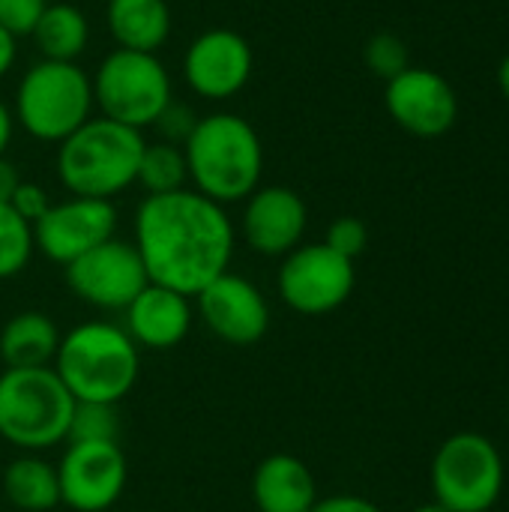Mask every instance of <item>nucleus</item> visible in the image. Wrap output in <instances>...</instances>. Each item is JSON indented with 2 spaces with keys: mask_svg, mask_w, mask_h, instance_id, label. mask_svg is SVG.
<instances>
[{
  "mask_svg": "<svg viewBox=\"0 0 509 512\" xmlns=\"http://www.w3.org/2000/svg\"><path fill=\"white\" fill-rule=\"evenodd\" d=\"M144 135L108 117H90L57 144V177L69 195L111 201L135 186Z\"/></svg>",
  "mask_w": 509,
  "mask_h": 512,
  "instance_id": "4",
  "label": "nucleus"
},
{
  "mask_svg": "<svg viewBox=\"0 0 509 512\" xmlns=\"http://www.w3.org/2000/svg\"><path fill=\"white\" fill-rule=\"evenodd\" d=\"M195 303L204 327L234 348L258 345L270 330V306L261 288L231 270L201 288Z\"/></svg>",
  "mask_w": 509,
  "mask_h": 512,
  "instance_id": "15",
  "label": "nucleus"
},
{
  "mask_svg": "<svg viewBox=\"0 0 509 512\" xmlns=\"http://www.w3.org/2000/svg\"><path fill=\"white\" fill-rule=\"evenodd\" d=\"M18 186H21L18 168H15L6 156H0V204H9Z\"/></svg>",
  "mask_w": 509,
  "mask_h": 512,
  "instance_id": "32",
  "label": "nucleus"
},
{
  "mask_svg": "<svg viewBox=\"0 0 509 512\" xmlns=\"http://www.w3.org/2000/svg\"><path fill=\"white\" fill-rule=\"evenodd\" d=\"M135 183L147 192V195H168L177 189H186L189 183V168H186V156L180 144H168V141H153L144 144L141 162H138V177Z\"/></svg>",
  "mask_w": 509,
  "mask_h": 512,
  "instance_id": "23",
  "label": "nucleus"
},
{
  "mask_svg": "<svg viewBox=\"0 0 509 512\" xmlns=\"http://www.w3.org/2000/svg\"><path fill=\"white\" fill-rule=\"evenodd\" d=\"M75 399L51 366L3 369L0 375V438L24 453L57 447L69 435Z\"/></svg>",
  "mask_w": 509,
  "mask_h": 512,
  "instance_id": "6",
  "label": "nucleus"
},
{
  "mask_svg": "<svg viewBox=\"0 0 509 512\" xmlns=\"http://www.w3.org/2000/svg\"><path fill=\"white\" fill-rule=\"evenodd\" d=\"M3 495L21 512H48L60 504L57 465L24 453L3 471Z\"/></svg>",
  "mask_w": 509,
  "mask_h": 512,
  "instance_id": "22",
  "label": "nucleus"
},
{
  "mask_svg": "<svg viewBox=\"0 0 509 512\" xmlns=\"http://www.w3.org/2000/svg\"><path fill=\"white\" fill-rule=\"evenodd\" d=\"M324 243L333 252H339L342 258L357 261L366 252V246H369V231H366L363 219H357V216H339V219L330 222Z\"/></svg>",
  "mask_w": 509,
  "mask_h": 512,
  "instance_id": "27",
  "label": "nucleus"
},
{
  "mask_svg": "<svg viewBox=\"0 0 509 512\" xmlns=\"http://www.w3.org/2000/svg\"><path fill=\"white\" fill-rule=\"evenodd\" d=\"M93 108V81L78 63L39 60L15 87L12 117L30 138L60 144L93 117Z\"/></svg>",
  "mask_w": 509,
  "mask_h": 512,
  "instance_id": "5",
  "label": "nucleus"
},
{
  "mask_svg": "<svg viewBox=\"0 0 509 512\" xmlns=\"http://www.w3.org/2000/svg\"><path fill=\"white\" fill-rule=\"evenodd\" d=\"M63 270L69 291L87 306L105 312H123L150 282L135 243L117 237L99 243Z\"/></svg>",
  "mask_w": 509,
  "mask_h": 512,
  "instance_id": "10",
  "label": "nucleus"
},
{
  "mask_svg": "<svg viewBox=\"0 0 509 512\" xmlns=\"http://www.w3.org/2000/svg\"><path fill=\"white\" fill-rule=\"evenodd\" d=\"M93 81V105L102 117L129 129H150L174 99L171 75L159 54L114 48L99 63Z\"/></svg>",
  "mask_w": 509,
  "mask_h": 512,
  "instance_id": "7",
  "label": "nucleus"
},
{
  "mask_svg": "<svg viewBox=\"0 0 509 512\" xmlns=\"http://www.w3.org/2000/svg\"><path fill=\"white\" fill-rule=\"evenodd\" d=\"M309 512H381L372 501L360 498V495H330V498H318L315 507Z\"/></svg>",
  "mask_w": 509,
  "mask_h": 512,
  "instance_id": "31",
  "label": "nucleus"
},
{
  "mask_svg": "<svg viewBox=\"0 0 509 512\" xmlns=\"http://www.w3.org/2000/svg\"><path fill=\"white\" fill-rule=\"evenodd\" d=\"M126 456L114 441L69 444L57 462L60 504L75 512L111 510L126 489Z\"/></svg>",
  "mask_w": 509,
  "mask_h": 512,
  "instance_id": "11",
  "label": "nucleus"
},
{
  "mask_svg": "<svg viewBox=\"0 0 509 512\" xmlns=\"http://www.w3.org/2000/svg\"><path fill=\"white\" fill-rule=\"evenodd\" d=\"M435 504L450 512H489L504 492V459L480 432L450 435L432 459Z\"/></svg>",
  "mask_w": 509,
  "mask_h": 512,
  "instance_id": "8",
  "label": "nucleus"
},
{
  "mask_svg": "<svg viewBox=\"0 0 509 512\" xmlns=\"http://www.w3.org/2000/svg\"><path fill=\"white\" fill-rule=\"evenodd\" d=\"M387 114L399 129L414 138H441L456 126L459 96L453 84L426 66H408L396 78L387 81L384 90Z\"/></svg>",
  "mask_w": 509,
  "mask_h": 512,
  "instance_id": "14",
  "label": "nucleus"
},
{
  "mask_svg": "<svg viewBox=\"0 0 509 512\" xmlns=\"http://www.w3.org/2000/svg\"><path fill=\"white\" fill-rule=\"evenodd\" d=\"M33 225L24 222L12 204H0V279L18 276L33 258Z\"/></svg>",
  "mask_w": 509,
  "mask_h": 512,
  "instance_id": "24",
  "label": "nucleus"
},
{
  "mask_svg": "<svg viewBox=\"0 0 509 512\" xmlns=\"http://www.w3.org/2000/svg\"><path fill=\"white\" fill-rule=\"evenodd\" d=\"M126 333L138 351H171L192 327V297L171 291L165 285L147 282V288L123 309Z\"/></svg>",
  "mask_w": 509,
  "mask_h": 512,
  "instance_id": "17",
  "label": "nucleus"
},
{
  "mask_svg": "<svg viewBox=\"0 0 509 512\" xmlns=\"http://www.w3.org/2000/svg\"><path fill=\"white\" fill-rule=\"evenodd\" d=\"M255 69L252 45L243 33L213 27L195 36L183 54V78L189 90L207 102H225L243 93Z\"/></svg>",
  "mask_w": 509,
  "mask_h": 512,
  "instance_id": "12",
  "label": "nucleus"
},
{
  "mask_svg": "<svg viewBox=\"0 0 509 512\" xmlns=\"http://www.w3.org/2000/svg\"><path fill=\"white\" fill-rule=\"evenodd\" d=\"M108 30L117 48L159 54L171 36V6L165 0H108Z\"/></svg>",
  "mask_w": 509,
  "mask_h": 512,
  "instance_id": "19",
  "label": "nucleus"
},
{
  "mask_svg": "<svg viewBox=\"0 0 509 512\" xmlns=\"http://www.w3.org/2000/svg\"><path fill=\"white\" fill-rule=\"evenodd\" d=\"M48 0H0V27L9 30L15 39L30 36L39 24Z\"/></svg>",
  "mask_w": 509,
  "mask_h": 512,
  "instance_id": "28",
  "label": "nucleus"
},
{
  "mask_svg": "<svg viewBox=\"0 0 509 512\" xmlns=\"http://www.w3.org/2000/svg\"><path fill=\"white\" fill-rule=\"evenodd\" d=\"M354 261L321 243H300L282 258L276 288L288 309L300 315H327L348 303L354 294Z\"/></svg>",
  "mask_w": 509,
  "mask_h": 512,
  "instance_id": "9",
  "label": "nucleus"
},
{
  "mask_svg": "<svg viewBox=\"0 0 509 512\" xmlns=\"http://www.w3.org/2000/svg\"><path fill=\"white\" fill-rule=\"evenodd\" d=\"M60 348V330L45 312H18L0 330V360L6 369H45Z\"/></svg>",
  "mask_w": 509,
  "mask_h": 512,
  "instance_id": "20",
  "label": "nucleus"
},
{
  "mask_svg": "<svg viewBox=\"0 0 509 512\" xmlns=\"http://www.w3.org/2000/svg\"><path fill=\"white\" fill-rule=\"evenodd\" d=\"M411 512H450V510H444L441 504H435V501H432V504H423V507H417V510H411Z\"/></svg>",
  "mask_w": 509,
  "mask_h": 512,
  "instance_id": "36",
  "label": "nucleus"
},
{
  "mask_svg": "<svg viewBox=\"0 0 509 512\" xmlns=\"http://www.w3.org/2000/svg\"><path fill=\"white\" fill-rule=\"evenodd\" d=\"M9 204H12V210H15L24 222L36 225V222L48 213V207H51L54 201H51V195H48L39 183L21 180V186L15 189V195H12Z\"/></svg>",
  "mask_w": 509,
  "mask_h": 512,
  "instance_id": "30",
  "label": "nucleus"
},
{
  "mask_svg": "<svg viewBox=\"0 0 509 512\" xmlns=\"http://www.w3.org/2000/svg\"><path fill=\"white\" fill-rule=\"evenodd\" d=\"M117 231V207L102 198L69 195L48 207V213L33 225V246L48 261L66 267L87 255L99 243L111 240Z\"/></svg>",
  "mask_w": 509,
  "mask_h": 512,
  "instance_id": "13",
  "label": "nucleus"
},
{
  "mask_svg": "<svg viewBox=\"0 0 509 512\" xmlns=\"http://www.w3.org/2000/svg\"><path fill=\"white\" fill-rule=\"evenodd\" d=\"M363 60H366V66H369L378 78H384V81L396 78L399 72H405V69L411 66L408 45H405L396 33H375V36L366 42V48H363Z\"/></svg>",
  "mask_w": 509,
  "mask_h": 512,
  "instance_id": "26",
  "label": "nucleus"
},
{
  "mask_svg": "<svg viewBox=\"0 0 509 512\" xmlns=\"http://www.w3.org/2000/svg\"><path fill=\"white\" fill-rule=\"evenodd\" d=\"M189 183L216 204L246 201L264 174V144L249 120L231 111L198 117L183 141Z\"/></svg>",
  "mask_w": 509,
  "mask_h": 512,
  "instance_id": "2",
  "label": "nucleus"
},
{
  "mask_svg": "<svg viewBox=\"0 0 509 512\" xmlns=\"http://www.w3.org/2000/svg\"><path fill=\"white\" fill-rule=\"evenodd\" d=\"M30 36L42 60L78 63L90 45V21L75 3H48Z\"/></svg>",
  "mask_w": 509,
  "mask_h": 512,
  "instance_id": "21",
  "label": "nucleus"
},
{
  "mask_svg": "<svg viewBox=\"0 0 509 512\" xmlns=\"http://www.w3.org/2000/svg\"><path fill=\"white\" fill-rule=\"evenodd\" d=\"M51 369L75 402L120 405L138 381L141 351L123 327L87 321L60 336Z\"/></svg>",
  "mask_w": 509,
  "mask_h": 512,
  "instance_id": "3",
  "label": "nucleus"
},
{
  "mask_svg": "<svg viewBox=\"0 0 509 512\" xmlns=\"http://www.w3.org/2000/svg\"><path fill=\"white\" fill-rule=\"evenodd\" d=\"M309 225L306 201L288 186H258L243 207V240L252 252L285 258L303 243Z\"/></svg>",
  "mask_w": 509,
  "mask_h": 512,
  "instance_id": "16",
  "label": "nucleus"
},
{
  "mask_svg": "<svg viewBox=\"0 0 509 512\" xmlns=\"http://www.w3.org/2000/svg\"><path fill=\"white\" fill-rule=\"evenodd\" d=\"M120 441V417L117 405L108 402H75L66 444H99Z\"/></svg>",
  "mask_w": 509,
  "mask_h": 512,
  "instance_id": "25",
  "label": "nucleus"
},
{
  "mask_svg": "<svg viewBox=\"0 0 509 512\" xmlns=\"http://www.w3.org/2000/svg\"><path fill=\"white\" fill-rule=\"evenodd\" d=\"M195 123H198L195 111H192L189 105L171 99L168 108L156 117L153 129L159 132V141H168V144H180V147H183V141H186L189 132L195 129Z\"/></svg>",
  "mask_w": 509,
  "mask_h": 512,
  "instance_id": "29",
  "label": "nucleus"
},
{
  "mask_svg": "<svg viewBox=\"0 0 509 512\" xmlns=\"http://www.w3.org/2000/svg\"><path fill=\"white\" fill-rule=\"evenodd\" d=\"M252 501L258 512H309L318 501L315 474L303 459L273 453L252 474Z\"/></svg>",
  "mask_w": 509,
  "mask_h": 512,
  "instance_id": "18",
  "label": "nucleus"
},
{
  "mask_svg": "<svg viewBox=\"0 0 509 512\" xmlns=\"http://www.w3.org/2000/svg\"><path fill=\"white\" fill-rule=\"evenodd\" d=\"M498 87H501V93L509 99V54L501 60V66H498Z\"/></svg>",
  "mask_w": 509,
  "mask_h": 512,
  "instance_id": "35",
  "label": "nucleus"
},
{
  "mask_svg": "<svg viewBox=\"0 0 509 512\" xmlns=\"http://www.w3.org/2000/svg\"><path fill=\"white\" fill-rule=\"evenodd\" d=\"M12 132H15L12 108L0 99V156H6V150H9V144H12Z\"/></svg>",
  "mask_w": 509,
  "mask_h": 512,
  "instance_id": "34",
  "label": "nucleus"
},
{
  "mask_svg": "<svg viewBox=\"0 0 509 512\" xmlns=\"http://www.w3.org/2000/svg\"><path fill=\"white\" fill-rule=\"evenodd\" d=\"M15 57H18V39L0 27V78L15 66Z\"/></svg>",
  "mask_w": 509,
  "mask_h": 512,
  "instance_id": "33",
  "label": "nucleus"
},
{
  "mask_svg": "<svg viewBox=\"0 0 509 512\" xmlns=\"http://www.w3.org/2000/svg\"><path fill=\"white\" fill-rule=\"evenodd\" d=\"M234 225L222 204L195 189L147 195L135 210V249L147 279L195 297L216 276L228 273Z\"/></svg>",
  "mask_w": 509,
  "mask_h": 512,
  "instance_id": "1",
  "label": "nucleus"
}]
</instances>
